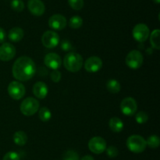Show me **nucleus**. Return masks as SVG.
Wrapping results in <instances>:
<instances>
[{
    "mask_svg": "<svg viewBox=\"0 0 160 160\" xmlns=\"http://www.w3.org/2000/svg\"><path fill=\"white\" fill-rule=\"evenodd\" d=\"M62 159L63 160H80L79 155L78 152L73 150L66 151L62 155Z\"/></svg>",
    "mask_w": 160,
    "mask_h": 160,
    "instance_id": "25",
    "label": "nucleus"
},
{
    "mask_svg": "<svg viewBox=\"0 0 160 160\" xmlns=\"http://www.w3.org/2000/svg\"><path fill=\"white\" fill-rule=\"evenodd\" d=\"M7 36L11 42H18L23 39V36H24V32L21 28L15 27V28H12L9 30Z\"/></svg>",
    "mask_w": 160,
    "mask_h": 160,
    "instance_id": "17",
    "label": "nucleus"
},
{
    "mask_svg": "<svg viewBox=\"0 0 160 160\" xmlns=\"http://www.w3.org/2000/svg\"><path fill=\"white\" fill-rule=\"evenodd\" d=\"M68 3L74 10H80L84 6V0H68Z\"/></svg>",
    "mask_w": 160,
    "mask_h": 160,
    "instance_id": "28",
    "label": "nucleus"
},
{
    "mask_svg": "<svg viewBox=\"0 0 160 160\" xmlns=\"http://www.w3.org/2000/svg\"><path fill=\"white\" fill-rule=\"evenodd\" d=\"M28 8L30 12L36 17L43 15L45 11V4L42 0H28Z\"/></svg>",
    "mask_w": 160,
    "mask_h": 160,
    "instance_id": "15",
    "label": "nucleus"
},
{
    "mask_svg": "<svg viewBox=\"0 0 160 160\" xmlns=\"http://www.w3.org/2000/svg\"><path fill=\"white\" fill-rule=\"evenodd\" d=\"M39 101L34 97H27L21 102L20 109L23 115L31 116L35 114L39 109Z\"/></svg>",
    "mask_w": 160,
    "mask_h": 160,
    "instance_id": "4",
    "label": "nucleus"
},
{
    "mask_svg": "<svg viewBox=\"0 0 160 160\" xmlns=\"http://www.w3.org/2000/svg\"><path fill=\"white\" fill-rule=\"evenodd\" d=\"M17 50L12 44L4 42L0 46V60L2 61H9L15 56Z\"/></svg>",
    "mask_w": 160,
    "mask_h": 160,
    "instance_id": "11",
    "label": "nucleus"
},
{
    "mask_svg": "<svg viewBox=\"0 0 160 160\" xmlns=\"http://www.w3.org/2000/svg\"><path fill=\"white\" fill-rule=\"evenodd\" d=\"M148 115L145 111H141L135 115V120L138 124H144L148 121Z\"/></svg>",
    "mask_w": 160,
    "mask_h": 160,
    "instance_id": "27",
    "label": "nucleus"
},
{
    "mask_svg": "<svg viewBox=\"0 0 160 160\" xmlns=\"http://www.w3.org/2000/svg\"><path fill=\"white\" fill-rule=\"evenodd\" d=\"M106 154H107V155L109 158H115L119 154L118 149L115 146H109V147H106Z\"/></svg>",
    "mask_w": 160,
    "mask_h": 160,
    "instance_id": "30",
    "label": "nucleus"
},
{
    "mask_svg": "<svg viewBox=\"0 0 160 160\" xmlns=\"http://www.w3.org/2000/svg\"><path fill=\"white\" fill-rule=\"evenodd\" d=\"M6 39V33L2 28H0V43H4Z\"/></svg>",
    "mask_w": 160,
    "mask_h": 160,
    "instance_id": "33",
    "label": "nucleus"
},
{
    "mask_svg": "<svg viewBox=\"0 0 160 160\" xmlns=\"http://www.w3.org/2000/svg\"><path fill=\"white\" fill-rule=\"evenodd\" d=\"M109 125L110 130L114 133H120L123 129V122L120 118L112 117L109 121Z\"/></svg>",
    "mask_w": 160,
    "mask_h": 160,
    "instance_id": "18",
    "label": "nucleus"
},
{
    "mask_svg": "<svg viewBox=\"0 0 160 160\" xmlns=\"http://www.w3.org/2000/svg\"><path fill=\"white\" fill-rule=\"evenodd\" d=\"M146 144L150 148H153V149L157 148V147H159L160 144L159 137L156 134L151 135V136L147 139Z\"/></svg>",
    "mask_w": 160,
    "mask_h": 160,
    "instance_id": "23",
    "label": "nucleus"
},
{
    "mask_svg": "<svg viewBox=\"0 0 160 160\" xmlns=\"http://www.w3.org/2000/svg\"><path fill=\"white\" fill-rule=\"evenodd\" d=\"M10 6L11 8L17 12H21L24 9V3L22 0H12Z\"/></svg>",
    "mask_w": 160,
    "mask_h": 160,
    "instance_id": "26",
    "label": "nucleus"
},
{
    "mask_svg": "<svg viewBox=\"0 0 160 160\" xmlns=\"http://www.w3.org/2000/svg\"><path fill=\"white\" fill-rule=\"evenodd\" d=\"M48 86L43 82H38L33 86V93L38 99L45 98L48 95Z\"/></svg>",
    "mask_w": 160,
    "mask_h": 160,
    "instance_id": "16",
    "label": "nucleus"
},
{
    "mask_svg": "<svg viewBox=\"0 0 160 160\" xmlns=\"http://www.w3.org/2000/svg\"><path fill=\"white\" fill-rule=\"evenodd\" d=\"M13 141L16 144L19 146H23L28 142V136L23 131L19 130L13 135Z\"/></svg>",
    "mask_w": 160,
    "mask_h": 160,
    "instance_id": "19",
    "label": "nucleus"
},
{
    "mask_svg": "<svg viewBox=\"0 0 160 160\" xmlns=\"http://www.w3.org/2000/svg\"><path fill=\"white\" fill-rule=\"evenodd\" d=\"M80 160H95V159H94V158L92 156V155H85V156H84L83 158H81Z\"/></svg>",
    "mask_w": 160,
    "mask_h": 160,
    "instance_id": "34",
    "label": "nucleus"
},
{
    "mask_svg": "<svg viewBox=\"0 0 160 160\" xmlns=\"http://www.w3.org/2000/svg\"><path fill=\"white\" fill-rule=\"evenodd\" d=\"M60 47L63 51L66 52H69V51H72L73 50V46L72 45L71 42L67 39H64L60 43Z\"/></svg>",
    "mask_w": 160,
    "mask_h": 160,
    "instance_id": "29",
    "label": "nucleus"
},
{
    "mask_svg": "<svg viewBox=\"0 0 160 160\" xmlns=\"http://www.w3.org/2000/svg\"><path fill=\"white\" fill-rule=\"evenodd\" d=\"M2 160H20V157L17 152H9L3 156Z\"/></svg>",
    "mask_w": 160,
    "mask_h": 160,
    "instance_id": "31",
    "label": "nucleus"
},
{
    "mask_svg": "<svg viewBox=\"0 0 160 160\" xmlns=\"http://www.w3.org/2000/svg\"><path fill=\"white\" fill-rule=\"evenodd\" d=\"M138 109L137 101L131 97H126L120 103V110L123 115L128 116L134 115Z\"/></svg>",
    "mask_w": 160,
    "mask_h": 160,
    "instance_id": "8",
    "label": "nucleus"
},
{
    "mask_svg": "<svg viewBox=\"0 0 160 160\" xmlns=\"http://www.w3.org/2000/svg\"><path fill=\"white\" fill-rule=\"evenodd\" d=\"M42 42L47 49H53L59 43V36L56 31H47L42 35Z\"/></svg>",
    "mask_w": 160,
    "mask_h": 160,
    "instance_id": "9",
    "label": "nucleus"
},
{
    "mask_svg": "<svg viewBox=\"0 0 160 160\" xmlns=\"http://www.w3.org/2000/svg\"><path fill=\"white\" fill-rule=\"evenodd\" d=\"M127 147L134 153H142L147 147L146 141L140 135H131L127 140Z\"/></svg>",
    "mask_w": 160,
    "mask_h": 160,
    "instance_id": "3",
    "label": "nucleus"
},
{
    "mask_svg": "<svg viewBox=\"0 0 160 160\" xmlns=\"http://www.w3.org/2000/svg\"><path fill=\"white\" fill-rule=\"evenodd\" d=\"M88 148L95 154H102L106 149V141L101 136H94L88 142Z\"/></svg>",
    "mask_w": 160,
    "mask_h": 160,
    "instance_id": "10",
    "label": "nucleus"
},
{
    "mask_svg": "<svg viewBox=\"0 0 160 160\" xmlns=\"http://www.w3.org/2000/svg\"><path fill=\"white\" fill-rule=\"evenodd\" d=\"M159 35L160 31L159 29H156L151 33L150 35V42H151L152 46L156 50H159L160 42H159Z\"/></svg>",
    "mask_w": 160,
    "mask_h": 160,
    "instance_id": "21",
    "label": "nucleus"
},
{
    "mask_svg": "<svg viewBox=\"0 0 160 160\" xmlns=\"http://www.w3.org/2000/svg\"><path fill=\"white\" fill-rule=\"evenodd\" d=\"M35 72V64L34 61L29 56H20L17 58L12 65V75L16 79L19 81H28L34 77Z\"/></svg>",
    "mask_w": 160,
    "mask_h": 160,
    "instance_id": "1",
    "label": "nucleus"
},
{
    "mask_svg": "<svg viewBox=\"0 0 160 160\" xmlns=\"http://www.w3.org/2000/svg\"><path fill=\"white\" fill-rule=\"evenodd\" d=\"M106 88L111 93H118L121 89L120 83L117 79H109L106 83Z\"/></svg>",
    "mask_w": 160,
    "mask_h": 160,
    "instance_id": "20",
    "label": "nucleus"
},
{
    "mask_svg": "<svg viewBox=\"0 0 160 160\" xmlns=\"http://www.w3.org/2000/svg\"><path fill=\"white\" fill-rule=\"evenodd\" d=\"M24 86L21 83L17 81H12L8 86V93L13 100H20L25 95Z\"/></svg>",
    "mask_w": 160,
    "mask_h": 160,
    "instance_id": "7",
    "label": "nucleus"
},
{
    "mask_svg": "<svg viewBox=\"0 0 160 160\" xmlns=\"http://www.w3.org/2000/svg\"><path fill=\"white\" fill-rule=\"evenodd\" d=\"M153 2L155 3H156V4H159L160 3V0H153Z\"/></svg>",
    "mask_w": 160,
    "mask_h": 160,
    "instance_id": "35",
    "label": "nucleus"
},
{
    "mask_svg": "<svg viewBox=\"0 0 160 160\" xmlns=\"http://www.w3.org/2000/svg\"><path fill=\"white\" fill-rule=\"evenodd\" d=\"M44 63L46 67L52 70H58L62 64V60L59 55L56 53H49L45 55Z\"/></svg>",
    "mask_w": 160,
    "mask_h": 160,
    "instance_id": "14",
    "label": "nucleus"
},
{
    "mask_svg": "<svg viewBox=\"0 0 160 160\" xmlns=\"http://www.w3.org/2000/svg\"><path fill=\"white\" fill-rule=\"evenodd\" d=\"M38 116L39 119L42 121V122H48L52 118V112L48 108L46 107H42L40 108L38 111Z\"/></svg>",
    "mask_w": 160,
    "mask_h": 160,
    "instance_id": "22",
    "label": "nucleus"
},
{
    "mask_svg": "<svg viewBox=\"0 0 160 160\" xmlns=\"http://www.w3.org/2000/svg\"><path fill=\"white\" fill-rule=\"evenodd\" d=\"M83 24V19L80 16H73L70 19L69 25L73 29H78Z\"/></svg>",
    "mask_w": 160,
    "mask_h": 160,
    "instance_id": "24",
    "label": "nucleus"
},
{
    "mask_svg": "<svg viewBox=\"0 0 160 160\" xmlns=\"http://www.w3.org/2000/svg\"><path fill=\"white\" fill-rule=\"evenodd\" d=\"M84 60L81 54L75 52L67 53L63 59V65L67 71L70 72H78L82 67Z\"/></svg>",
    "mask_w": 160,
    "mask_h": 160,
    "instance_id": "2",
    "label": "nucleus"
},
{
    "mask_svg": "<svg viewBox=\"0 0 160 160\" xmlns=\"http://www.w3.org/2000/svg\"><path fill=\"white\" fill-rule=\"evenodd\" d=\"M102 67V61L100 57L93 56L86 60L84 63V68L90 73H95L101 70Z\"/></svg>",
    "mask_w": 160,
    "mask_h": 160,
    "instance_id": "13",
    "label": "nucleus"
},
{
    "mask_svg": "<svg viewBox=\"0 0 160 160\" xmlns=\"http://www.w3.org/2000/svg\"><path fill=\"white\" fill-rule=\"evenodd\" d=\"M126 64L130 68L136 69L140 68L143 64L144 57L142 53L138 50H131V52L128 53V54L126 56Z\"/></svg>",
    "mask_w": 160,
    "mask_h": 160,
    "instance_id": "5",
    "label": "nucleus"
},
{
    "mask_svg": "<svg viewBox=\"0 0 160 160\" xmlns=\"http://www.w3.org/2000/svg\"><path fill=\"white\" fill-rule=\"evenodd\" d=\"M67 24V19L61 14H54L48 20V26L53 30L61 31L64 29Z\"/></svg>",
    "mask_w": 160,
    "mask_h": 160,
    "instance_id": "12",
    "label": "nucleus"
},
{
    "mask_svg": "<svg viewBox=\"0 0 160 160\" xmlns=\"http://www.w3.org/2000/svg\"><path fill=\"white\" fill-rule=\"evenodd\" d=\"M132 35L134 39L139 42H144L148 39L150 35L149 28L145 24H138L133 28Z\"/></svg>",
    "mask_w": 160,
    "mask_h": 160,
    "instance_id": "6",
    "label": "nucleus"
},
{
    "mask_svg": "<svg viewBox=\"0 0 160 160\" xmlns=\"http://www.w3.org/2000/svg\"><path fill=\"white\" fill-rule=\"evenodd\" d=\"M50 78H51L52 81L54 82V83H59L62 78L61 72L58 70H53L50 74Z\"/></svg>",
    "mask_w": 160,
    "mask_h": 160,
    "instance_id": "32",
    "label": "nucleus"
}]
</instances>
